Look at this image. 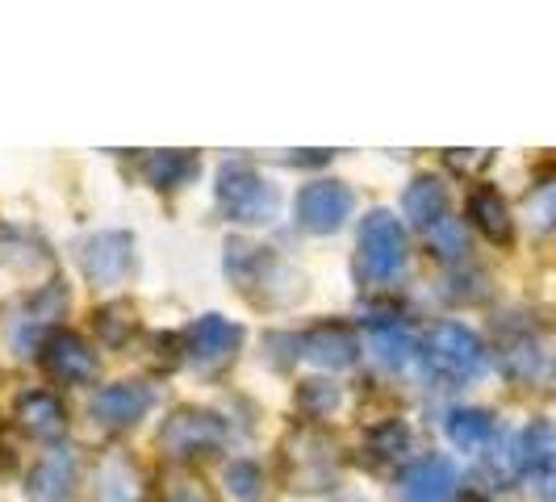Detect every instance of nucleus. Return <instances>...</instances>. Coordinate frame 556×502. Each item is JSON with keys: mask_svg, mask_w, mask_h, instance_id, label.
I'll use <instances>...</instances> for the list:
<instances>
[{"mask_svg": "<svg viewBox=\"0 0 556 502\" xmlns=\"http://www.w3.org/2000/svg\"><path fill=\"white\" fill-rule=\"evenodd\" d=\"M356 352H361V343L343 323H323L302 335V356L323 368H348V364H356Z\"/></svg>", "mask_w": 556, "mask_h": 502, "instance_id": "2eb2a0df", "label": "nucleus"}, {"mask_svg": "<svg viewBox=\"0 0 556 502\" xmlns=\"http://www.w3.org/2000/svg\"><path fill=\"white\" fill-rule=\"evenodd\" d=\"M218 205H223L226 218H235V223H273L280 210V189L273 180H264L255 167L226 164L218 172Z\"/></svg>", "mask_w": 556, "mask_h": 502, "instance_id": "7ed1b4c3", "label": "nucleus"}, {"mask_svg": "<svg viewBox=\"0 0 556 502\" xmlns=\"http://www.w3.org/2000/svg\"><path fill=\"white\" fill-rule=\"evenodd\" d=\"M544 368V352H540V343L535 339H519V343H510L506 348V373H515V377H535Z\"/></svg>", "mask_w": 556, "mask_h": 502, "instance_id": "bb28decb", "label": "nucleus"}, {"mask_svg": "<svg viewBox=\"0 0 556 502\" xmlns=\"http://www.w3.org/2000/svg\"><path fill=\"white\" fill-rule=\"evenodd\" d=\"M42 368L59 386H88L97 381V352L76 331H51L42 339Z\"/></svg>", "mask_w": 556, "mask_h": 502, "instance_id": "6e6552de", "label": "nucleus"}, {"mask_svg": "<svg viewBox=\"0 0 556 502\" xmlns=\"http://www.w3.org/2000/svg\"><path fill=\"white\" fill-rule=\"evenodd\" d=\"M402 210H406L410 226L431 243V251H435L440 260H460V255L469 251L465 226H460V218H452L447 189L440 176H418V180H410V189L402 197Z\"/></svg>", "mask_w": 556, "mask_h": 502, "instance_id": "f03ea898", "label": "nucleus"}, {"mask_svg": "<svg viewBox=\"0 0 556 502\" xmlns=\"http://www.w3.org/2000/svg\"><path fill=\"white\" fill-rule=\"evenodd\" d=\"M427 361L435 364V373H444L447 381H477L485 373V348L469 327L460 323H440L427 339Z\"/></svg>", "mask_w": 556, "mask_h": 502, "instance_id": "39448f33", "label": "nucleus"}, {"mask_svg": "<svg viewBox=\"0 0 556 502\" xmlns=\"http://www.w3.org/2000/svg\"><path fill=\"white\" fill-rule=\"evenodd\" d=\"M352 205H356V197L343 180H309L298 193L293 214H298V226L309 235H331L352 218Z\"/></svg>", "mask_w": 556, "mask_h": 502, "instance_id": "423d86ee", "label": "nucleus"}, {"mask_svg": "<svg viewBox=\"0 0 556 502\" xmlns=\"http://www.w3.org/2000/svg\"><path fill=\"white\" fill-rule=\"evenodd\" d=\"M226 490L239 502H264V474L251 461H230L226 465Z\"/></svg>", "mask_w": 556, "mask_h": 502, "instance_id": "a878e982", "label": "nucleus"}, {"mask_svg": "<svg viewBox=\"0 0 556 502\" xmlns=\"http://www.w3.org/2000/svg\"><path fill=\"white\" fill-rule=\"evenodd\" d=\"M544 494H548V502H556V469L544 477Z\"/></svg>", "mask_w": 556, "mask_h": 502, "instance_id": "c756f323", "label": "nucleus"}, {"mask_svg": "<svg viewBox=\"0 0 556 502\" xmlns=\"http://www.w3.org/2000/svg\"><path fill=\"white\" fill-rule=\"evenodd\" d=\"M97 502H142V474L130 456L113 452L97 469Z\"/></svg>", "mask_w": 556, "mask_h": 502, "instance_id": "6ab92c4d", "label": "nucleus"}, {"mask_svg": "<svg viewBox=\"0 0 556 502\" xmlns=\"http://www.w3.org/2000/svg\"><path fill=\"white\" fill-rule=\"evenodd\" d=\"M368 343H372L377 361L390 364V368H406V364L415 361V339L406 331H397V327H372Z\"/></svg>", "mask_w": 556, "mask_h": 502, "instance_id": "5701e85b", "label": "nucleus"}, {"mask_svg": "<svg viewBox=\"0 0 556 502\" xmlns=\"http://www.w3.org/2000/svg\"><path fill=\"white\" fill-rule=\"evenodd\" d=\"M456 494V469L444 456H422L397 481V502H447Z\"/></svg>", "mask_w": 556, "mask_h": 502, "instance_id": "4468645a", "label": "nucleus"}, {"mask_svg": "<svg viewBox=\"0 0 556 502\" xmlns=\"http://www.w3.org/2000/svg\"><path fill=\"white\" fill-rule=\"evenodd\" d=\"M172 502H210V494L201 490V481H176Z\"/></svg>", "mask_w": 556, "mask_h": 502, "instance_id": "c85d7f7f", "label": "nucleus"}, {"mask_svg": "<svg viewBox=\"0 0 556 502\" xmlns=\"http://www.w3.org/2000/svg\"><path fill=\"white\" fill-rule=\"evenodd\" d=\"M515 469L531 477H548L556 469V427L548 418H535L515 444Z\"/></svg>", "mask_w": 556, "mask_h": 502, "instance_id": "a211bd4d", "label": "nucleus"}, {"mask_svg": "<svg viewBox=\"0 0 556 502\" xmlns=\"http://www.w3.org/2000/svg\"><path fill=\"white\" fill-rule=\"evenodd\" d=\"M368 452H377V461H402L410 452V427L402 418H386L368 431Z\"/></svg>", "mask_w": 556, "mask_h": 502, "instance_id": "4be33fe9", "label": "nucleus"}, {"mask_svg": "<svg viewBox=\"0 0 556 502\" xmlns=\"http://www.w3.org/2000/svg\"><path fill=\"white\" fill-rule=\"evenodd\" d=\"M469 218L473 226L490 239V243H510L515 239V218H510V205L502 201V193L494 185H477L469 193Z\"/></svg>", "mask_w": 556, "mask_h": 502, "instance_id": "f3484780", "label": "nucleus"}, {"mask_svg": "<svg viewBox=\"0 0 556 502\" xmlns=\"http://www.w3.org/2000/svg\"><path fill=\"white\" fill-rule=\"evenodd\" d=\"M226 277L235 280L255 306H285V302L302 298V277L280 255L255 248V243H226Z\"/></svg>", "mask_w": 556, "mask_h": 502, "instance_id": "f257e3e1", "label": "nucleus"}, {"mask_svg": "<svg viewBox=\"0 0 556 502\" xmlns=\"http://www.w3.org/2000/svg\"><path fill=\"white\" fill-rule=\"evenodd\" d=\"M76 494V452L72 448H51L26 477L29 502H72Z\"/></svg>", "mask_w": 556, "mask_h": 502, "instance_id": "ddd939ff", "label": "nucleus"}, {"mask_svg": "<svg viewBox=\"0 0 556 502\" xmlns=\"http://www.w3.org/2000/svg\"><path fill=\"white\" fill-rule=\"evenodd\" d=\"M13 418L22 423V431L38 436V440H55V436L67 431V411H63V402H59L55 393L47 390L22 393L17 406H13Z\"/></svg>", "mask_w": 556, "mask_h": 502, "instance_id": "dca6fc26", "label": "nucleus"}, {"mask_svg": "<svg viewBox=\"0 0 556 502\" xmlns=\"http://www.w3.org/2000/svg\"><path fill=\"white\" fill-rule=\"evenodd\" d=\"M92 327L101 335V343L117 348V343H126V335L135 331V310L126 302H110V306L92 310Z\"/></svg>", "mask_w": 556, "mask_h": 502, "instance_id": "b1692460", "label": "nucleus"}, {"mask_svg": "<svg viewBox=\"0 0 556 502\" xmlns=\"http://www.w3.org/2000/svg\"><path fill=\"white\" fill-rule=\"evenodd\" d=\"M88 411H92V423L122 431V427H135L151 411V390L142 381H113L105 390H97Z\"/></svg>", "mask_w": 556, "mask_h": 502, "instance_id": "f8f14e48", "label": "nucleus"}, {"mask_svg": "<svg viewBox=\"0 0 556 502\" xmlns=\"http://www.w3.org/2000/svg\"><path fill=\"white\" fill-rule=\"evenodd\" d=\"M334 448L314 436V431H302L293 444L285 448V477L293 490H327L334 481Z\"/></svg>", "mask_w": 556, "mask_h": 502, "instance_id": "9d476101", "label": "nucleus"}, {"mask_svg": "<svg viewBox=\"0 0 556 502\" xmlns=\"http://www.w3.org/2000/svg\"><path fill=\"white\" fill-rule=\"evenodd\" d=\"M223 440H226L223 423L210 415V411H193V406L176 411L160 427V448H164L172 461H193L201 452H214Z\"/></svg>", "mask_w": 556, "mask_h": 502, "instance_id": "0eeeda50", "label": "nucleus"}, {"mask_svg": "<svg viewBox=\"0 0 556 502\" xmlns=\"http://www.w3.org/2000/svg\"><path fill=\"white\" fill-rule=\"evenodd\" d=\"M528 218L535 230H553L556 226V180L553 185H540V189L528 197Z\"/></svg>", "mask_w": 556, "mask_h": 502, "instance_id": "cd10ccee", "label": "nucleus"}, {"mask_svg": "<svg viewBox=\"0 0 556 502\" xmlns=\"http://www.w3.org/2000/svg\"><path fill=\"white\" fill-rule=\"evenodd\" d=\"M406 255H410L406 230H402V223L393 218L390 210L364 214V223H361V277L364 280H372V285L393 280L406 268Z\"/></svg>", "mask_w": 556, "mask_h": 502, "instance_id": "20e7f679", "label": "nucleus"}, {"mask_svg": "<svg viewBox=\"0 0 556 502\" xmlns=\"http://www.w3.org/2000/svg\"><path fill=\"white\" fill-rule=\"evenodd\" d=\"M130 251H135V243H130L126 230H101V235L84 239V277L92 280V285H122L126 273H130Z\"/></svg>", "mask_w": 556, "mask_h": 502, "instance_id": "9b49d317", "label": "nucleus"}, {"mask_svg": "<svg viewBox=\"0 0 556 502\" xmlns=\"http://www.w3.org/2000/svg\"><path fill=\"white\" fill-rule=\"evenodd\" d=\"M239 343H243L239 323H230L223 314H205L185 331V356L197 368H218V364H226L239 352Z\"/></svg>", "mask_w": 556, "mask_h": 502, "instance_id": "1a4fd4ad", "label": "nucleus"}, {"mask_svg": "<svg viewBox=\"0 0 556 502\" xmlns=\"http://www.w3.org/2000/svg\"><path fill=\"white\" fill-rule=\"evenodd\" d=\"M334 406H339V386H331V381H302L298 386V415L309 423L331 418Z\"/></svg>", "mask_w": 556, "mask_h": 502, "instance_id": "393cba45", "label": "nucleus"}, {"mask_svg": "<svg viewBox=\"0 0 556 502\" xmlns=\"http://www.w3.org/2000/svg\"><path fill=\"white\" fill-rule=\"evenodd\" d=\"M197 155L189 151H160V155H147L142 160V172H147V180L155 185V189H180V185H189V176L197 172Z\"/></svg>", "mask_w": 556, "mask_h": 502, "instance_id": "412c9836", "label": "nucleus"}, {"mask_svg": "<svg viewBox=\"0 0 556 502\" xmlns=\"http://www.w3.org/2000/svg\"><path fill=\"white\" fill-rule=\"evenodd\" d=\"M447 440L465 452H477L494 440V415L490 411H477V406H465V411H452L447 415Z\"/></svg>", "mask_w": 556, "mask_h": 502, "instance_id": "aec40b11", "label": "nucleus"}, {"mask_svg": "<svg viewBox=\"0 0 556 502\" xmlns=\"http://www.w3.org/2000/svg\"><path fill=\"white\" fill-rule=\"evenodd\" d=\"M477 502H481V499H477Z\"/></svg>", "mask_w": 556, "mask_h": 502, "instance_id": "7c9ffc66", "label": "nucleus"}]
</instances>
